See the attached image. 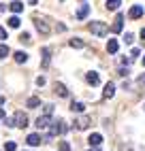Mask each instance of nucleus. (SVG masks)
I'll return each mask as SVG.
<instances>
[{"label": "nucleus", "instance_id": "1", "mask_svg": "<svg viewBox=\"0 0 145 151\" xmlns=\"http://www.w3.org/2000/svg\"><path fill=\"white\" fill-rule=\"evenodd\" d=\"M68 130V126L64 124V122H51V126H49V136H58V134H64Z\"/></svg>", "mask_w": 145, "mask_h": 151}, {"label": "nucleus", "instance_id": "2", "mask_svg": "<svg viewBox=\"0 0 145 151\" xmlns=\"http://www.w3.org/2000/svg\"><path fill=\"white\" fill-rule=\"evenodd\" d=\"M90 32L96 34V36H105V34L109 32V28L102 24V22H92V24H90Z\"/></svg>", "mask_w": 145, "mask_h": 151}, {"label": "nucleus", "instance_id": "3", "mask_svg": "<svg viewBox=\"0 0 145 151\" xmlns=\"http://www.w3.org/2000/svg\"><path fill=\"white\" fill-rule=\"evenodd\" d=\"M13 122L17 128H28V115L24 113V111H17V113L13 115Z\"/></svg>", "mask_w": 145, "mask_h": 151}, {"label": "nucleus", "instance_id": "4", "mask_svg": "<svg viewBox=\"0 0 145 151\" xmlns=\"http://www.w3.org/2000/svg\"><path fill=\"white\" fill-rule=\"evenodd\" d=\"M34 26H36V30H38V32H41V34H45V36L51 32L49 24L45 22V19H41V17H34Z\"/></svg>", "mask_w": 145, "mask_h": 151}, {"label": "nucleus", "instance_id": "5", "mask_svg": "<svg viewBox=\"0 0 145 151\" xmlns=\"http://www.w3.org/2000/svg\"><path fill=\"white\" fill-rule=\"evenodd\" d=\"M51 126V115H41L36 119V128L38 130H43V128H49Z\"/></svg>", "mask_w": 145, "mask_h": 151}, {"label": "nucleus", "instance_id": "6", "mask_svg": "<svg viewBox=\"0 0 145 151\" xmlns=\"http://www.w3.org/2000/svg\"><path fill=\"white\" fill-rule=\"evenodd\" d=\"M128 17H130V19H139V17H143V6H141V4H134L130 11H128Z\"/></svg>", "mask_w": 145, "mask_h": 151}, {"label": "nucleus", "instance_id": "7", "mask_svg": "<svg viewBox=\"0 0 145 151\" xmlns=\"http://www.w3.org/2000/svg\"><path fill=\"white\" fill-rule=\"evenodd\" d=\"M122 28H124V15H117V19H115V24L111 26V32H115V34H120V32H122Z\"/></svg>", "mask_w": 145, "mask_h": 151}, {"label": "nucleus", "instance_id": "8", "mask_svg": "<svg viewBox=\"0 0 145 151\" xmlns=\"http://www.w3.org/2000/svg\"><path fill=\"white\" fill-rule=\"evenodd\" d=\"M113 96H115V85H113V83H107V85H105V92H102V98L109 100V98H113Z\"/></svg>", "mask_w": 145, "mask_h": 151}, {"label": "nucleus", "instance_id": "9", "mask_svg": "<svg viewBox=\"0 0 145 151\" xmlns=\"http://www.w3.org/2000/svg\"><path fill=\"white\" fill-rule=\"evenodd\" d=\"M90 124H92V122H90V117H79L77 122H75L77 130H88V128H90Z\"/></svg>", "mask_w": 145, "mask_h": 151}, {"label": "nucleus", "instance_id": "10", "mask_svg": "<svg viewBox=\"0 0 145 151\" xmlns=\"http://www.w3.org/2000/svg\"><path fill=\"white\" fill-rule=\"evenodd\" d=\"M86 81H88L90 85H98V83H100V77H98V73H94V70H92V73L86 75Z\"/></svg>", "mask_w": 145, "mask_h": 151}, {"label": "nucleus", "instance_id": "11", "mask_svg": "<svg viewBox=\"0 0 145 151\" xmlns=\"http://www.w3.org/2000/svg\"><path fill=\"white\" fill-rule=\"evenodd\" d=\"M88 143L92 145V147H98V145H102V134H98V132H94L90 138H88Z\"/></svg>", "mask_w": 145, "mask_h": 151}, {"label": "nucleus", "instance_id": "12", "mask_svg": "<svg viewBox=\"0 0 145 151\" xmlns=\"http://www.w3.org/2000/svg\"><path fill=\"white\" fill-rule=\"evenodd\" d=\"M107 51H109V53H117V51H120V43L115 41V38H109V43H107Z\"/></svg>", "mask_w": 145, "mask_h": 151}, {"label": "nucleus", "instance_id": "13", "mask_svg": "<svg viewBox=\"0 0 145 151\" xmlns=\"http://www.w3.org/2000/svg\"><path fill=\"white\" fill-rule=\"evenodd\" d=\"M9 9H11V13H22L24 11V2H19V0H13V2L11 4H9Z\"/></svg>", "mask_w": 145, "mask_h": 151}, {"label": "nucleus", "instance_id": "14", "mask_svg": "<svg viewBox=\"0 0 145 151\" xmlns=\"http://www.w3.org/2000/svg\"><path fill=\"white\" fill-rule=\"evenodd\" d=\"M88 15H90V4H81L77 11V19H86Z\"/></svg>", "mask_w": 145, "mask_h": 151}, {"label": "nucleus", "instance_id": "15", "mask_svg": "<svg viewBox=\"0 0 145 151\" xmlns=\"http://www.w3.org/2000/svg\"><path fill=\"white\" fill-rule=\"evenodd\" d=\"M56 94H58L60 98H68V89H66V85L56 83Z\"/></svg>", "mask_w": 145, "mask_h": 151}, {"label": "nucleus", "instance_id": "16", "mask_svg": "<svg viewBox=\"0 0 145 151\" xmlns=\"http://www.w3.org/2000/svg\"><path fill=\"white\" fill-rule=\"evenodd\" d=\"M49 60H51V49L49 47H43V68L49 66Z\"/></svg>", "mask_w": 145, "mask_h": 151}, {"label": "nucleus", "instance_id": "17", "mask_svg": "<svg viewBox=\"0 0 145 151\" xmlns=\"http://www.w3.org/2000/svg\"><path fill=\"white\" fill-rule=\"evenodd\" d=\"M13 55H15V62H17V64H24V62H28V53H26V51H15Z\"/></svg>", "mask_w": 145, "mask_h": 151}, {"label": "nucleus", "instance_id": "18", "mask_svg": "<svg viewBox=\"0 0 145 151\" xmlns=\"http://www.w3.org/2000/svg\"><path fill=\"white\" fill-rule=\"evenodd\" d=\"M28 145H32V147H36V145H41V140H43V138H41L38 134H28Z\"/></svg>", "mask_w": 145, "mask_h": 151}, {"label": "nucleus", "instance_id": "19", "mask_svg": "<svg viewBox=\"0 0 145 151\" xmlns=\"http://www.w3.org/2000/svg\"><path fill=\"white\" fill-rule=\"evenodd\" d=\"M38 104H41V98H36V96L28 98V102H26V106H28V109H36Z\"/></svg>", "mask_w": 145, "mask_h": 151}, {"label": "nucleus", "instance_id": "20", "mask_svg": "<svg viewBox=\"0 0 145 151\" xmlns=\"http://www.w3.org/2000/svg\"><path fill=\"white\" fill-rule=\"evenodd\" d=\"M120 4H122V0H107V9L109 11H117Z\"/></svg>", "mask_w": 145, "mask_h": 151}, {"label": "nucleus", "instance_id": "21", "mask_svg": "<svg viewBox=\"0 0 145 151\" xmlns=\"http://www.w3.org/2000/svg\"><path fill=\"white\" fill-rule=\"evenodd\" d=\"M7 22H9V28H19V24H22V22H19V17H17V15H11V17L7 19Z\"/></svg>", "mask_w": 145, "mask_h": 151}, {"label": "nucleus", "instance_id": "22", "mask_svg": "<svg viewBox=\"0 0 145 151\" xmlns=\"http://www.w3.org/2000/svg\"><path fill=\"white\" fill-rule=\"evenodd\" d=\"M83 109H86L83 102H72V104H70V111H72V113H81Z\"/></svg>", "mask_w": 145, "mask_h": 151}, {"label": "nucleus", "instance_id": "23", "mask_svg": "<svg viewBox=\"0 0 145 151\" xmlns=\"http://www.w3.org/2000/svg\"><path fill=\"white\" fill-rule=\"evenodd\" d=\"M68 45H70V47H75V49H81V47H83V41H81V38H70Z\"/></svg>", "mask_w": 145, "mask_h": 151}, {"label": "nucleus", "instance_id": "24", "mask_svg": "<svg viewBox=\"0 0 145 151\" xmlns=\"http://www.w3.org/2000/svg\"><path fill=\"white\" fill-rule=\"evenodd\" d=\"M9 53H11V49H9V45H4V43H0V58H7Z\"/></svg>", "mask_w": 145, "mask_h": 151}, {"label": "nucleus", "instance_id": "25", "mask_svg": "<svg viewBox=\"0 0 145 151\" xmlns=\"http://www.w3.org/2000/svg\"><path fill=\"white\" fill-rule=\"evenodd\" d=\"M19 41H22V43H26V45H28L30 41H32V38H30V34H28V32H24V34H19Z\"/></svg>", "mask_w": 145, "mask_h": 151}, {"label": "nucleus", "instance_id": "26", "mask_svg": "<svg viewBox=\"0 0 145 151\" xmlns=\"http://www.w3.org/2000/svg\"><path fill=\"white\" fill-rule=\"evenodd\" d=\"M15 149H17V145L13 143V140H9V143L4 145V151H15Z\"/></svg>", "mask_w": 145, "mask_h": 151}, {"label": "nucleus", "instance_id": "27", "mask_svg": "<svg viewBox=\"0 0 145 151\" xmlns=\"http://www.w3.org/2000/svg\"><path fill=\"white\" fill-rule=\"evenodd\" d=\"M60 151H70V145L66 143V140H62V143H60Z\"/></svg>", "mask_w": 145, "mask_h": 151}, {"label": "nucleus", "instance_id": "28", "mask_svg": "<svg viewBox=\"0 0 145 151\" xmlns=\"http://www.w3.org/2000/svg\"><path fill=\"white\" fill-rule=\"evenodd\" d=\"M124 41H126V43L130 45V43L134 41V34H130V32H126V36H124Z\"/></svg>", "mask_w": 145, "mask_h": 151}, {"label": "nucleus", "instance_id": "29", "mask_svg": "<svg viewBox=\"0 0 145 151\" xmlns=\"http://www.w3.org/2000/svg\"><path fill=\"white\" fill-rule=\"evenodd\" d=\"M139 55H141V51H139V49H137V47H134V49H132V51H130V58L134 60V58H139Z\"/></svg>", "mask_w": 145, "mask_h": 151}, {"label": "nucleus", "instance_id": "30", "mask_svg": "<svg viewBox=\"0 0 145 151\" xmlns=\"http://www.w3.org/2000/svg\"><path fill=\"white\" fill-rule=\"evenodd\" d=\"M51 113H54V104H47L45 106V115H51Z\"/></svg>", "mask_w": 145, "mask_h": 151}, {"label": "nucleus", "instance_id": "31", "mask_svg": "<svg viewBox=\"0 0 145 151\" xmlns=\"http://www.w3.org/2000/svg\"><path fill=\"white\" fill-rule=\"evenodd\" d=\"M4 38H7V30L0 28V41H4Z\"/></svg>", "mask_w": 145, "mask_h": 151}, {"label": "nucleus", "instance_id": "32", "mask_svg": "<svg viewBox=\"0 0 145 151\" xmlns=\"http://www.w3.org/2000/svg\"><path fill=\"white\" fill-rule=\"evenodd\" d=\"M117 73H120L122 77H126V75H128V68H120V70H117Z\"/></svg>", "mask_w": 145, "mask_h": 151}, {"label": "nucleus", "instance_id": "33", "mask_svg": "<svg viewBox=\"0 0 145 151\" xmlns=\"http://www.w3.org/2000/svg\"><path fill=\"white\" fill-rule=\"evenodd\" d=\"M36 85H38V87H41V85H45V79H43V77H38V79H36Z\"/></svg>", "mask_w": 145, "mask_h": 151}, {"label": "nucleus", "instance_id": "34", "mask_svg": "<svg viewBox=\"0 0 145 151\" xmlns=\"http://www.w3.org/2000/svg\"><path fill=\"white\" fill-rule=\"evenodd\" d=\"M139 83H143V85H145V73H143V75L139 77Z\"/></svg>", "mask_w": 145, "mask_h": 151}, {"label": "nucleus", "instance_id": "35", "mask_svg": "<svg viewBox=\"0 0 145 151\" xmlns=\"http://www.w3.org/2000/svg\"><path fill=\"white\" fill-rule=\"evenodd\" d=\"M141 41H145V28L141 30Z\"/></svg>", "mask_w": 145, "mask_h": 151}, {"label": "nucleus", "instance_id": "36", "mask_svg": "<svg viewBox=\"0 0 145 151\" xmlns=\"http://www.w3.org/2000/svg\"><path fill=\"white\" fill-rule=\"evenodd\" d=\"M0 119H7V117H4V111H2V109H0Z\"/></svg>", "mask_w": 145, "mask_h": 151}, {"label": "nucleus", "instance_id": "37", "mask_svg": "<svg viewBox=\"0 0 145 151\" xmlns=\"http://www.w3.org/2000/svg\"><path fill=\"white\" fill-rule=\"evenodd\" d=\"M38 2V0H28V4H36Z\"/></svg>", "mask_w": 145, "mask_h": 151}, {"label": "nucleus", "instance_id": "38", "mask_svg": "<svg viewBox=\"0 0 145 151\" xmlns=\"http://www.w3.org/2000/svg\"><path fill=\"white\" fill-rule=\"evenodd\" d=\"M143 66H145V55H143Z\"/></svg>", "mask_w": 145, "mask_h": 151}]
</instances>
